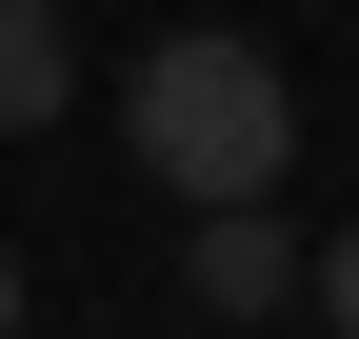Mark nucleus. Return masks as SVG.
Wrapping results in <instances>:
<instances>
[{
    "label": "nucleus",
    "instance_id": "1",
    "mask_svg": "<svg viewBox=\"0 0 359 339\" xmlns=\"http://www.w3.org/2000/svg\"><path fill=\"white\" fill-rule=\"evenodd\" d=\"M120 140H140L160 200H200V220H219V200H259V180L299 160V100H280V60H259L240 20H160L140 80H120Z\"/></svg>",
    "mask_w": 359,
    "mask_h": 339
},
{
    "label": "nucleus",
    "instance_id": "2",
    "mask_svg": "<svg viewBox=\"0 0 359 339\" xmlns=\"http://www.w3.org/2000/svg\"><path fill=\"white\" fill-rule=\"evenodd\" d=\"M180 279H200V319H280V300H299V240L259 220V200H219V220L180 240Z\"/></svg>",
    "mask_w": 359,
    "mask_h": 339
},
{
    "label": "nucleus",
    "instance_id": "3",
    "mask_svg": "<svg viewBox=\"0 0 359 339\" xmlns=\"http://www.w3.org/2000/svg\"><path fill=\"white\" fill-rule=\"evenodd\" d=\"M60 80H80L60 0H0V120H60Z\"/></svg>",
    "mask_w": 359,
    "mask_h": 339
},
{
    "label": "nucleus",
    "instance_id": "4",
    "mask_svg": "<svg viewBox=\"0 0 359 339\" xmlns=\"http://www.w3.org/2000/svg\"><path fill=\"white\" fill-rule=\"evenodd\" d=\"M320 300H339V339H359V220H339V260H320Z\"/></svg>",
    "mask_w": 359,
    "mask_h": 339
},
{
    "label": "nucleus",
    "instance_id": "5",
    "mask_svg": "<svg viewBox=\"0 0 359 339\" xmlns=\"http://www.w3.org/2000/svg\"><path fill=\"white\" fill-rule=\"evenodd\" d=\"M0 339H20V240H0Z\"/></svg>",
    "mask_w": 359,
    "mask_h": 339
}]
</instances>
